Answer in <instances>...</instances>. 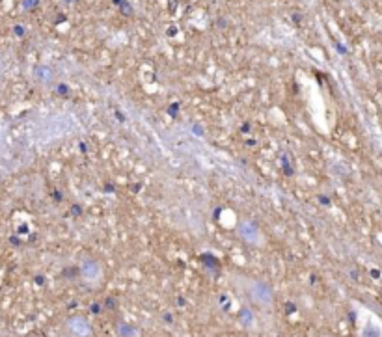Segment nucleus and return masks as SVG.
I'll use <instances>...</instances> for the list:
<instances>
[{
	"label": "nucleus",
	"mask_w": 382,
	"mask_h": 337,
	"mask_svg": "<svg viewBox=\"0 0 382 337\" xmlns=\"http://www.w3.org/2000/svg\"><path fill=\"white\" fill-rule=\"evenodd\" d=\"M246 293L252 298V302H255L261 307H269L272 304V291H270V287L267 283H263V281H250Z\"/></svg>",
	"instance_id": "obj_1"
},
{
	"label": "nucleus",
	"mask_w": 382,
	"mask_h": 337,
	"mask_svg": "<svg viewBox=\"0 0 382 337\" xmlns=\"http://www.w3.org/2000/svg\"><path fill=\"white\" fill-rule=\"evenodd\" d=\"M67 328L73 337H90V333H91V326L82 317H73L67 322Z\"/></svg>",
	"instance_id": "obj_2"
},
{
	"label": "nucleus",
	"mask_w": 382,
	"mask_h": 337,
	"mask_svg": "<svg viewBox=\"0 0 382 337\" xmlns=\"http://www.w3.org/2000/svg\"><path fill=\"white\" fill-rule=\"evenodd\" d=\"M82 276L88 281H97L101 278V267L95 261H86L82 264Z\"/></svg>",
	"instance_id": "obj_3"
},
{
	"label": "nucleus",
	"mask_w": 382,
	"mask_h": 337,
	"mask_svg": "<svg viewBox=\"0 0 382 337\" xmlns=\"http://www.w3.org/2000/svg\"><path fill=\"white\" fill-rule=\"evenodd\" d=\"M117 335L119 337H136L138 330L132 326H127V324H117Z\"/></svg>",
	"instance_id": "obj_4"
}]
</instances>
